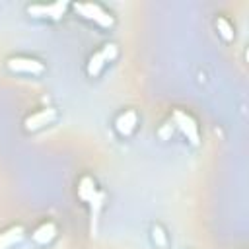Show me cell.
<instances>
[{
  "instance_id": "6da1fadb",
  "label": "cell",
  "mask_w": 249,
  "mask_h": 249,
  "mask_svg": "<svg viewBox=\"0 0 249 249\" xmlns=\"http://www.w3.org/2000/svg\"><path fill=\"white\" fill-rule=\"evenodd\" d=\"M78 196L88 202L89 206V218H91V233L97 230V220H99V210L103 206V193L95 187V181L88 175H84L78 181Z\"/></svg>"
},
{
  "instance_id": "7a4b0ae2",
  "label": "cell",
  "mask_w": 249,
  "mask_h": 249,
  "mask_svg": "<svg viewBox=\"0 0 249 249\" xmlns=\"http://www.w3.org/2000/svg\"><path fill=\"white\" fill-rule=\"evenodd\" d=\"M74 10L78 14H82L86 19L95 21L101 27H111L113 25V16L103 6L95 4V2H80V4H74Z\"/></svg>"
},
{
  "instance_id": "3957f363",
  "label": "cell",
  "mask_w": 249,
  "mask_h": 249,
  "mask_svg": "<svg viewBox=\"0 0 249 249\" xmlns=\"http://www.w3.org/2000/svg\"><path fill=\"white\" fill-rule=\"evenodd\" d=\"M115 56H117V45H115V43L103 45L99 51H95V53L89 56L88 66H86L88 74H89V76H97V74L101 72V68H103L107 62H111Z\"/></svg>"
},
{
  "instance_id": "277c9868",
  "label": "cell",
  "mask_w": 249,
  "mask_h": 249,
  "mask_svg": "<svg viewBox=\"0 0 249 249\" xmlns=\"http://www.w3.org/2000/svg\"><path fill=\"white\" fill-rule=\"evenodd\" d=\"M173 123L177 124V128L187 136V140L191 142V144H198V140H200V136H198V126H196V123H195V119L189 115V113H185V111H181V109H175L173 111Z\"/></svg>"
},
{
  "instance_id": "5b68a950",
  "label": "cell",
  "mask_w": 249,
  "mask_h": 249,
  "mask_svg": "<svg viewBox=\"0 0 249 249\" xmlns=\"http://www.w3.org/2000/svg\"><path fill=\"white\" fill-rule=\"evenodd\" d=\"M6 66L12 72H21V74H41L45 70L43 62H39L37 58H31V56H12V58H8Z\"/></svg>"
},
{
  "instance_id": "8992f818",
  "label": "cell",
  "mask_w": 249,
  "mask_h": 249,
  "mask_svg": "<svg viewBox=\"0 0 249 249\" xmlns=\"http://www.w3.org/2000/svg\"><path fill=\"white\" fill-rule=\"evenodd\" d=\"M66 2H53V4H31L27 6V14L33 18H51L58 19L66 12Z\"/></svg>"
},
{
  "instance_id": "52a82bcc",
  "label": "cell",
  "mask_w": 249,
  "mask_h": 249,
  "mask_svg": "<svg viewBox=\"0 0 249 249\" xmlns=\"http://www.w3.org/2000/svg\"><path fill=\"white\" fill-rule=\"evenodd\" d=\"M54 117H56V111H54L53 107H47V109H41V111H37V113H31V115L23 121V126H25V130H39V128H43L45 124L53 123Z\"/></svg>"
},
{
  "instance_id": "ba28073f",
  "label": "cell",
  "mask_w": 249,
  "mask_h": 249,
  "mask_svg": "<svg viewBox=\"0 0 249 249\" xmlns=\"http://www.w3.org/2000/svg\"><path fill=\"white\" fill-rule=\"evenodd\" d=\"M136 121H138V117H136V111H124V113H121L117 119H115V128H117V132L121 134V136H128L132 130H134V126H136Z\"/></svg>"
},
{
  "instance_id": "9c48e42d",
  "label": "cell",
  "mask_w": 249,
  "mask_h": 249,
  "mask_svg": "<svg viewBox=\"0 0 249 249\" xmlns=\"http://www.w3.org/2000/svg\"><path fill=\"white\" fill-rule=\"evenodd\" d=\"M23 237V228L21 226H12L4 231H0V249H10L16 243H19Z\"/></svg>"
},
{
  "instance_id": "30bf717a",
  "label": "cell",
  "mask_w": 249,
  "mask_h": 249,
  "mask_svg": "<svg viewBox=\"0 0 249 249\" xmlns=\"http://www.w3.org/2000/svg\"><path fill=\"white\" fill-rule=\"evenodd\" d=\"M54 235H56V226H54L53 222H45V224H41V226L31 233L33 241L39 243V245H47Z\"/></svg>"
},
{
  "instance_id": "8fae6325",
  "label": "cell",
  "mask_w": 249,
  "mask_h": 249,
  "mask_svg": "<svg viewBox=\"0 0 249 249\" xmlns=\"http://www.w3.org/2000/svg\"><path fill=\"white\" fill-rule=\"evenodd\" d=\"M216 29H218V33H220L226 41H231V39H233V27H231V23H230L226 18H218V19H216Z\"/></svg>"
},
{
  "instance_id": "7c38bea8",
  "label": "cell",
  "mask_w": 249,
  "mask_h": 249,
  "mask_svg": "<svg viewBox=\"0 0 249 249\" xmlns=\"http://www.w3.org/2000/svg\"><path fill=\"white\" fill-rule=\"evenodd\" d=\"M152 239H154V243L158 245V247H165L167 245V235H165V231L160 228V226H154L152 228Z\"/></svg>"
},
{
  "instance_id": "4fadbf2b",
  "label": "cell",
  "mask_w": 249,
  "mask_h": 249,
  "mask_svg": "<svg viewBox=\"0 0 249 249\" xmlns=\"http://www.w3.org/2000/svg\"><path fill=\"white\" fill-rule=\"evenodd\" d=\"M169 130H173V124H167V126H163V128H161V130H160V136H161V138H165V136H167V132H169Z\"/></svg>"
}]
</instances>
